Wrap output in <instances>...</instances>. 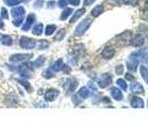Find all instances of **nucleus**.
<instances>
[{"instance_id": "obj_35", "label": "nucleus", "mask_w": 148, "mask_h": 132, "mask_svg": "<svg viewBox=\"0 0 148 132\" xmlns=\"http://www.w3.org/2000/svg\"><path fill=\"white\" fill-rule=\"evenodd\" d=\"M31 0H22V2H25V3H28V2H30Z\"/></svg>"}, {"instance_id": "obj_32", "label": "nucleus", "mask_w": 148, "mask_h": 132, "mask_svg": "<svg viewBox=\"0 0 148 132\" xmlns=\"http://www.w3.org/2000/svg\"><path fill=\"white\" fill-rule=\"evenodd\" d=\"M110 2H112L113 5H115V6H116V5H118V3L121 2V0H110Z\"/></svg>"}, {"instance_id": "obj_28", "label": "nucleus", "mask_w": 148, "mask_h": 132, "mask_svg": "<svg viewBox=\"0 0 148 132\" xmlns=\"http://www.w3.org/2000/svg\"><path fill=\"white\" fill-rule=\"evenodd\" d=\"M81 2V0H68V3H70V5H72V6L76 7L79 6Z\"/></svg>"}, {"instance_id": "obj_31", "label": "nucleus", "mask_w": 148, "mask_h": 132, "mask_svg": "<svg viewBox=\"0 0 148 132\" xmlns=\"http://www.w3.org/2000/svg\"><path fill=\"white\" fill-rule=\"evenodd\" d=\"M5 28V22H3V19L0 17V30H2Z\"/></svg>"}, {"instance_id": "obj_14", "label": "nucleus", "mask_w": 148, "mask_h": 132, "mask_svg": "<svg viewBox=\"0 0 148 132\" xmlns=\"http://www.w3.org/2000/svg\"><path fill=\"white\" fill-rule=\"evenodd\" d=\"M1 44L5 45V46H12V44H13L12 38H11L10 35H8V34H5V35L2 37V40H1Z\"/></svg>"}, {"instance_id": "obj_5", "label": "nucleus", "mask_w": 148, "mask_h": 132, "mask_svg": "<svg viewBox=\"0 0 148 132\" xmlns=\"http://www.w3.org/2000/svg\"><path fill=\"white\" fill-rule=\"evenodd\" d=\"M60 91L56 89V88H50L48 89L45 93H44V100L47 102H50V101H54L56 99V97L59 96Z\"/></svg>"}, {"instance_id": "obj_3", "label": "nucleus", "mask_w": 148, "mask_h": 132, "mask_svg": "<svg viewBox=\"0 0 148 132\" xmlns=\"http://www.w3.org/2000/svg\"><path fill=\"white\" fill-rule=\"evenodd\" d=\"M91 24H92V20L91 19H85L83 20L82 22H81L80 24L76 26V29H75V35H77V37H81V35H83L85 32H86V30L91 26Z\"/></svg>"}, {"instance_id": "obj_9", "label": "nucleus", "mask_w": 148, "mask_h": 132, "mask_svg": "<svg viewBox=\"0 0 148 132\" xmlns=\"http://www.w3.org/2000/svg\"><path fill=\"white\" fill-rule=\"evenodd\" d=\"M62 66H63V61L62 58H59L58 61H56L54 63L50 66V69L53 72V73H58L62 69Z\"/></svg>"}, {"instance_id": "obj_8", "label": "nucleus", "mask_w": 148, "mask_h": 132, "mask_svg": "<svg viewBox=\"0 0 148 132\" xmlns=\"http://www.w3.org/2000/svg\"><path fill=\"white\" fill-rule=\"evenodd\" d=\"M18 98H17V96H14V95H9V96H7L6 98H5V102H6L7 106H9V107H12V106H16L17 104H18Z\"/></svg>"}, {"instance_id": "obj_36", "label": "nucleus", "mask_w": 148, "mask_h": 132, "mask_svg": "<svg viewBox=\"0 0 148 132\" xmlns=\"http://www.w3.org/2000/svg\"><path fill=\"white\" fill-rule=\"evenodd\" d=\"M2 37H3V34H1V33H0V43H1V40H2Z\"/></svg>"}, {"instance_id": "obj_24", "label": "nucleus", "mask_w": 148, "mask_h": 132, "mask_svg": "<svg viewBox=\"0 0 148 132\" xmlns=\"http://www.w3.org/2000/svg\"><path fill=\"white\" fill-rule=\"evenodd\" d=\"M0 17L2 18V19H5V20H7V19H9V12H8V10H7L5 7H2L1 8V10H0Z\"/></svg>"}, {"instance_id": "obj_4", "label": "nucleus", "mask_w": 148, "mask_h": 132, "mask_svg": "<svg viewBox=\"0 0 148 132\" xmlns=\"http://www.w3.org/2000/svg\"><path fill=\"white\" fill-rule=\"evenodd\" d=\"M37 21V17L34 13H29L27 16V18L25 19L23 24L21 25V30L23 32H28L31 29V26L34 24V22Z\"/></svg>"}, {"instance_id": "obj_26", "label": "nucleus", "mask_w": 148, "mask_h": 132, "mask_svg": "<svg viewBox=\"0 0 148 132\" xmlns=\"http://www.w3.org/2000/svg\"><path fill=\"white\" fill-rule=\"evenodd\" d=\"M123 3L130 5V6H136L138 3V0H123Z\"/></svg>"}, {"instance_id": "obj_23", "label": "nucleus", "mask_w": 148, "mask_h": 132, "mask_svg": "<svg viewBox=\"0 0 148 132\" xmlns=\"http://www.w3.org/2000/svg\"><path fill=\"white\" fill-rule=\"evenodd\" d=\"M144 43V38H143L142 35H136L135 39H134V41H133V44L136 45V46H139V45H142Z\"/></svg>"}, {"instance_id": "obj_13", "label": "nucleus", "mask_w": 148, "mask_h": 132, "mask_svg": "<svg viewBox=\"0 0 148 132\" xmlns=\"http://www.w3.org/2000/svg\"><path fill=\"white\" fill-rule=\"evenodd\" d=\"M84 13H85V9H84V8L79 9V10H77V11L73 14V17L71 18V20H70V23H74V22H76V21L80 19V18L83 16V14H84Z\"/></svg>"}, {"instance_id": "obj_21", "label": "nucleus", "mask_w": 148, "mask_h": 132, "mask_svg": "<svg viewBox=\"0 0 148 132\" xmlns=\"http://www.w3.org/2000/svg\"><path fill=\"white\" fill-rule=\"evenodd\" d=\"M103 12V6H96L94 9H93L92 11H91V14H92L93 17H99L101 13Z\"/></svg>"}, {"instance_id": "obj_27", "label": "nucleus", "mask_w": 148, "mask_h": 132, "mask_svg": "<svg viewBox=\"0 0 148 132\" xmlns=\"http://www.w3.org/2000/svg\"><path fill=\"white\" fill-rule=\"evenodd\" d=\"M56 5L60 7V8H66V6H68V0H59Z\"/></svg>"}, {"instance_id": "obj_34", "label": "nucleus", "mask_w": 148, "mask_h": 132, "mask_svg": "<svg viewBox=\"0 0 148 132\" xmlns=\"http://www.w3.org/2000/svg\"><path fill=\"white\" fill-rule=\"evenodd\" d=\"M145 7H146V9L148 10V0H146V2H145Z\"/></svg>"}, {"instance_id": "obj_2", "label": "nucleus", "mask_w": 148, "mask_h": 132, "mask_svg": "<svg viewBox=\"0 0 148 132\" xmlns=\"http://www.w3.org/2000/svg\"><path fill=\"white\" fill-rule=\"evenodd\" d=\"M31 57H32V54H30V53H16L9 57V63L20 64L30 60Z\"/></svg>"}, {"instance_id": "obj_30", "label": "nucleus", "mask_w": 148, "mask_h": 132, "mask_svg": "<svg viewBox=\"0 0 148 132\" xmlns=\"http://www.w3.org/2000/svg\"><path fill=\"white\" fill-rule=\"evenodd\" d=\"M93 2H95V0H84V5L85 6H90V5H92Z\"/></svg>"}, {"instance_id": "obj_18", "label": "nucleus", "mask_w": 148, "mask_h": 132, "mask_svg": "<svg viewBox=\"0 0 148 132\" xmlns=\"http://www.w3.org/2000/svg\"><path fill=\"white\" fill-rule=\"evenodd\" d=\"M23 22H25V17L13 18V20H12V24H13V26H16V28H20L21 25L23 24Z\"/></svg>"}, {"instance_id": "obj_17", "label": "nucleus", "mask_w": 148, "mask_h": 132, "mask_svg": "<svg viewBox=\"0 0 148 132\" xmlns=\"http://www.w3.org/2000/svg\"><path fill=\"white\" fill-rule=\"evenodd\" d=\"M66 34L65 29H60L59 31H56V34L54 35V41H62Z\"/></svg>"}, {"instance_id": "obj_10", "label": "nucleus", "mask_w": 148, "mask_h": 132, "mask_svg": "<svg viewBox=\"0 0 148 132\" xmlns=\"http://www.w3.org/2000/svg\"><path fill=\"white\" fill-rule=\"evenodd\" d=\"M45 61H47L45 56H43V55L39 56L36 61H33V62H32L33 68H40V67H42V66L44 65V63H45Z\"/></svg>"}, {"instance_id": "obj_6", "label": "nucleus", "mask_w": 148, "mask_h": 132, "mask_svg": "<svg viewBox=\"0 0 148 132\" xmlns=\"http://www.w3.org/2000/svg\"><path fill=\"white\" fill-rule=\"evenodd\" d=\"M10 14L12 16L13 18H18V17H25V10L22 6H17V7H12L11 11H10Z\"/></svg>"}, {"instance_id": "obj_25", "label": "nucleus", "mask_w": 148, "mask_h": 132, "mask_svg": "<svg viewBox=\"0 0 148 132\" xmlns=\"http://www.w3.org/2000/svg\"><path fill=\"white\" fill-rule=\"evenodd\" d=\"M44 5V1L43 0H36L34 1V3H33V8H36V9H40V8H42Z\"/></svg>"}, {"instance_id": "obj_22", "label": "nucleus", "mask_w": 148, "mask_h": 132, "mask_svg": "<svg viewBox=\"0 0 148 132\" xmlns=\"http://www.w3.org/2000/svg\"><path fill=\"white\" fill-rule=\"evenodd\" d=\"M22 2V0H5V3L9 7H17Z\"/></svg>"}, {"instance_id": "obj_1", "label": "nucleus", "mask_w": 148, "mask_h": 132, "mask_svg": "<svg viewBox=\"0 0 148 132\" xmlns=\"http://www.w3.org/2000/svg\"><path fill=\"white\" fill-rule=\"evenodd\" d=\"M37 45V40L32 38H28V37H21L20 41H19V46L22 50H33Z\"/></svg>"}, {"instance_id": "obj_12", "label": "nucleus", "mask_w": 148, "mask_h": 132, "mask_svg": "<svg viewBox=\"0 0 148 132\" xmlns=\"http://www.w3.org/2000/svg\"><path fill=\"white\" fill-rule=\"evenodd\" d=\"M114 54H115V50L114 49H112V47H106L104 49V51L102 52V56L106 58V60H110L112 57L114 56Z\"/></svg>"}, {"instance_id": "obj_11", "label": "nucleus", "mask_w": 148, "mask_h": 132, "mask_svg": "<svg viewBox=\"0 0 148 132\" xmlns=\"http://www.w3.org/2000/svg\"><path fill=\"white\" fill-rule=\"evenodd\" d=\"M43 33V24L42 23H37V24L33 25L32 28V34L36 35V37H39Z\"/></svg>"}, {"instance_id": "obj_20", "label": "nucleus", "mask_w": 148, "mask_h": 132, "mask_svg": "<svg viewBox=\"0 0 148 132\" xmlns=\"http://www.w3.org/2000/svg\"><path fill=\"white\" fill-rule=\"evenodd\" d=\"M42 77L45 78V79H51V78L54 77V73H53L50 68L44 69L43 72H42Z\"/></svg>"}, {"instance_id": "obj_7", "label": "nucleus", "mask_w": 148, "mask_h": 132, "mask_svg": "<svg viewBox=\"0 0 148 132\" xmlns=\"http://www.w3.org/2000/svg\"><path fill=\"white\" fill-rule=\"evenodd\" d=\"M17 83L25 88L28 93H32V91H33V88H32V86L30 85V83L28 82V79H22V78H19L18 79V78H17Z\"/></svg>"}, {"instance_id": "obj_15", "label": "nucleus", "mask_w": 148, "mask_h": 132, "mask_svg": "<svg viewBox=\"0 0 148 132\" xmlns=\"http://www.w3.org/2000/svg\"><path fill=\"white\" fill-rule=\"evenodd\" d=\"M72 13H73V9H71V8H64V10L62 11L61 16H60V20H62V21L66 20Z\"/></svg>"}, {"instance_id": "obj_16", "label": "nucleus", "mask_w": 148, "mask_h": 132, "mask_svg": "<svg viewBox=\"0 0 148 132\" xmlns=\"http://www.w3.org/2000/svg\"><path fill=\"white\" fill-rule=\"evenodd\" d=\"M56 31V24H48L45 26V30H44V33L45 35H52L54 32Z\"/></svg>"}, {"instance_id": "obj_19", "label": "nucleus", "mask_w": 148, "mask_h": 132, "mask_svg": "<svg viewBox=\"0 0 148 132\" xmlns=\"http://www.w3.org/2000/svg\"><path fill=\"white\" fill-rule=\"evenodd\" d=\"M37 45H38V50H45V49L49 47L50 44L45 40H40L39 42H37Z\"/></svg>"}, {"instance_id": "obj_33", "label": "nucleus", "mask_w": 148, "mask_h": 132, "mask_svg": "<svg viewBox=\"0 0 148 132\" xmlns=\"http://www.w3.org/2000/svg\"><path fill=\"white\" fill-rule=\"evenodd\" d=\"M116 72H117V74H121V73L123 72V67H122V65H119V67L116 68Z\"/></svg>"}, {"instance_id": "obj_29", "label": "nucleus", "mask_w": 148, "mask_h": 132, "mask_svg": "<svg viewBox=\"0 0 148 132\" xmlns=\"http://www.w3.org/2000/svg\"><path fill=\"white\" fill-rule=\"evenodd\" d=\"M56 1H52V0H51V1H48L47 7H48V8H54V7H56Z\"/></svg>"}]
</instances>
